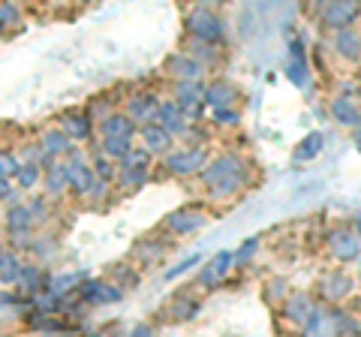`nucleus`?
<instances>
[{"mask_svg":"<svg viewBox=\"0 0 361 337\" xmlns=\"http://www.w3.org/2000/svg\"><path fill=\"white\" fill-rule=\"evenodd\" d=\"M66 163H70V190L75 196H90L94 193V187H97V172H94V160L90 157H85L82 151H70L66 154Z\"/></svg>","mask_w":361,"mask_h":337,"instance_id":"obj_4","label":"nucleus"},{"mask_svg":"<svg viewBox=\"0 0 361 337\" xmlns=\"http://www.w3.org/2000/svg\"><path fill=\"white\" fill-rule=\"evenodd\" d=\"M334 46H337V54L346 58V61L361 58V37H358L355 30L341 27V30H337V37H334Z\"/></svg>","mask_w":361,"mask_h":337,"instance_id":"obj_23","label":"nucleus"},{"mask_svg":"<svg viewBox=\"0 0 361 337\" xmlns=\"http://www.w3.org/2000/svg\"><path fill=\"white\" fill-rule=\"evenodd\" d=\"M18 168H21V154H16L13 148H0V172L16 181Z\"/></svg>","mask_w":361,"mask_h":337,"instance_id":"obj_35","label":"nucleus"},{"mask_svg":"<svg viewBox=\"0 0 361 337\" xmlns=\"http://www.w3.org/2000/svg\"><path fill=\"white\" fill-rule=\"evenodd\" d=\"M211 121L217 123V127H235V123L241 121V115H238V109L226 106V109H211Z\"/></svg>","mask_w":361,"mask_h":337,"instance_id":"obj_36","label":"nucleus"},{"mask_svg":"<svg viewBox=\"0 0 361 337\" xmlns=\"http://www.w3.org/2000/svg\"><path fill=\"white\" fill-rule=\"evenodd\" d=\"M313 307H316V305H313L307 295H289V298L283 301V307H280V317L301 329V325L307 322V317L313 313Z\"/></svg>","mask_w":361,"mask_h":337,"instance_id":"obj_20","label":"nucleus"},{"mask_svg":"<svg viewBox=\"0 0 361 337\" xmlns=\"http://www.w3.org/2000/svg\"><path fill=\"white\" fill-rule=\"evenodd\" d=\"M42 187L49 196H63L70 190V163L66 157H51L42 172Z\"/></svg>","mask_w":361,"mask_h":337,"instance_id":"obj_9","label":"nucleus"},{"mask_svg":"<svg viewBox=\"0 0 361 337\" xmlns=\"http://www.w3.org/2000/svg\"><path fill=\"white\" fill-rule=\"evenodd\" d=\"M157 123H163V127L172 133V136H184L187 133V115L184 109L178 106V99H160V109H157Z\"/></svg>","mask_w":361,"mask_h":337,"instance_id":"obj_16","label":"nucleus"},{"mask_svg":"<svg viewBox=\"0 0 361 337\" xmlns=\"http://www.w3.org/2000/svg\"><path fill=\"white\" fill-rule=\"evenodd\" d=\"M358 13H361V0H325L319 18H322V27L341 30L353 25Z\"/></svg>","mask_w":361,"mask_h":337,"instance_id":"obj_5","label":"nucleus"},{"mask_svg":"<svg viewBox=\"0 0 361 337\" xmlns=\"http://www.w3.org/2000/svg\"><path fill=\"white\" fill-rule=\"evenodd\" d=\"M0 202H18V190L13 187V178L0 172Z\"/></svg>","mask_w":361,"mask_h":337,"instance_id":"obj_42","label":"nucleus"},{"mask_svg":"<svg viewBox=\"0 0 361 337\" xmlns=\"http://www.w3.org/2000/svg\"><path fill=\"white\" fill-rule=\"evenodd\" d=\"M39 145H42V151L49 154V160L51 157H66L73 148H75V142L66 136V133L61 127H51V130H45L42 136H39Z\"/></svg>","mask_w":361,"mask_h":337,"instance_id":"obj_22","label":"nucleus"},{"mask_svg":"<svg viewBox=\"0 0 361 337\" xmlns=\"http://www.w3.org/2000/svg\"><path fill=\"white\" fill-rule=\"evenodd\" d=\"M18 21V9L9 4V0H0V30L9 27V25H16Z\"/></svg>","mask_w":361,"mask_h":337,"instance_id":"obj_40","label":"nucleus"},{"mask_svg":"<svg viewBox=\"0 0 361 337\" xmlns=\"http://www.w3.org/2000/svg\"><path fill=\"white\" fill-rule=\"evenodd\" d=\"M118 166H130V168H151V166H154V154H151L148 148H145V145H142V148H135V145H133L130 154L123 157V160H121Z\"/></svg>","mask_w":361,"mask_h":337,"instance_id":"obj_32","label":"nucleus"},{"mask_svg":"<svg viewBox=\"0 0 361 337\" xmlns=\"http://www.w3.org/2000/svg\"><path fill=\"white\" fill-rule=\"evenodd\" d=\"M115 277H118V286H133V289L139 286V274H135L130 265H118L115 268Z\"/></svg>","mask_w":361,"mask_h":337,"instance_id":"obj_39","label":"nucleus"},{"mask_svg":"<svg viewBox=\"0 0 361 337\" xmlns=\"http://www.w3.org/2000/svg\"><path fill=\"white\" fill-rule=\"evenodd\" d=\"M199 181L214 199L235 196L247 184V163L238 154H220L217 160H208V166L199 172Z\"/></svg>","mask_w":361,"mask_h":337,"instance_id":"obj_1","label":"nucleus"},{"mask_svg":"<svg viewBox=\"0 0 361 337\" xmlns=\"http://www.w3.org/2000/svg\"><path fill=\"white\" fill-rule=\"evenodd\" d=\"M325 244H329V253L334 256V259H341V262L355 259L358 250H361L358 235L349 232V229H331L329 238H325Z\"/></svg>","mask_w":361,"mask_h":337,"instance_id":"obj_14","label":"nucleus"},{"mask_svg":"<svg viewBox=\"0 0 361 337\" xmlns=\"http://www.w3.org/2000/svg\"><path fill=\"white\" fill-rule=\"evenodd\" d=\"M202 6H211V9H217V6H223V4H229V0H199Z\"/></svg>","mask_w":361,"mask_h":337,"instance_id":"obj_46","label":"nucleus"},{"mask_svg":"<svg viewBox=\"0 0 361 337\" xmlns=\"http://www.w3.org/2000/svg\"><path fill=\"white\" fill-rule=\"evenodd\" d=\"M78 4H90V0H78Z\"/></svg>","mask_w":361,"mask_h":337,"instance_id":"obj_47","label":"nucleus"},{"mask_svg":"<svg viewBox=\"0 0 361 337\" xmlns=\"http://www.w3.org/2000/svg\"><path fill=\"white\" fill-rule=\"evenodd\" d=\"M232 265H235V253H232V250L217 253L211 262H205V268H202L199 283H202V286H208V289H214L226 274H229V268H232Z\"/></svg>","mask_w":361,"mask_h":337,"instance_id":"obj_19","label":"nucleus"},{"mask_svg":"<svg viewBox=\"0 0 361 337\" xmlns=\"http://www.w3.org/2000/svg\"><path fill=\"white\" fill-rule=\"evenodd\" d=\"M42 172H45L42 163H37V160H21V168H18V175H16L18 190H37V184H42Z\"/></svg>","mask_w":361,"mask_h":337,"instance_id":"obj_25","label":"nucleus"},{"mask_svg":"<svg viewBox=\"0 0 361 337\" xmlns=\"http://www.w3.org/2000/svg\"><path fill=\"white\" fill-rule=\"evenodd\" d=\"M205 166H208V151L202 148V145H193V148H180V151H169L166 160H163L166 175H172V178L199 175Z\"/></svg>","mask_w":361,"mask_h":337,"instance_id":"obj_2","label":"nucleus"},{"mask_svg":"<svg viewBox=\"0 0 361 337\" xmlns=\"http://www.w3.org/2000/svg\"><path fill=\"white\" fill-rule=\"evenodd\" d=\"M319 151H322V133H310V136L298 145L295 160H298V163H301V160H313V157L319 154Z\"/></svg>","mask_w":361,"mask_h":337,"instance_id":"obj_34","label":"nucleus"},{"mask_svg":"<svg viewBox=\"0 0 361 337\" xmlns=\"http://www.w3.org/2000/svg\"><path fill=\"white\" fill-rule=\"evenodd\" d=\"M130 148H133V139H123V136H99L97 142V151H103L106 157H111L118 163L130 154Z\"/></svg>","mask_w":361,"mask_h":337,"instance_id":"obj_28","label":"nucleus"},{"mask_svg":"<svg viewBox=\"0 0 361 337\" xmlns=\"http://www.w3.org/2000/svg\"><path fill=\"white\" fill-rule=\"evenodd\" d=\"M21 268H25V262L18 259L16 250H0V280L4 283H18Z\"/></svg>","mask_w":361,"mask_h":337,"instance_id":"obj_29","label":"nucleus"},{"mask_svg":"<svg viewBox=\"0 0 361 337\" xmlns=\"http://www.w3.org/2000/svg\"><path fill=\"white\" fill-rule=\"evenodd\" d=\"M199 262V256H190V259H184L180 265H175V268H169V277H178V274H184V271H190Z\"/></svg>","mask_w":361,"mask_h":337,"instance_id":"obj_45","label":"nucleus"},{"mask_svg":"<svg viewBox=\"0 0 361 337\" xmlns=\"http://www.w3.org/2000/svg\"><path fill=\"white\" fill-rule=\"evenodd\" d=\"M99 136H123V139H135L139 136V123H135L127 111H109L99 121Z\"/></svg>","mask_w":361,"mask_h":337,"instance_id":"obj_17","label":"nucleus"},{"mask_svg":"<svg viewBox=\"0 0 361 337\" xmlns=\"http://www.w3.org/2000/svg\"><path fill=\"white\" fill-rule=\"evenodd\" d=\"M205 223H208L205 208H178L166 217V229L175 235H190V232H199Z\"/></svg>","mask_w":361,"mask_h":337,"instance_id":"obj_8","label":"nucleus"},{"mask_svg":"<svg viewBox=\"0 0 361 337\" xmlns=\"http://www.w3.org/2000/svg\"><path fill=\"white\" fill-rule=\"evenodd\" d=\"M353 289H355V280L343 271H329L319 277V295L325 301H343Z\"/></svg>","mask_w":361,"mask_h":337,"instance_id":"obj_15","label":"nucleus"},{"mask_svg":"<svg viewBox=\"0 0 361 337\" xmlns=\"http://www.w3.org/2000/svg\"><path fill=\"white\" fill-rule=\"evenodd\" d=\"M331 118L337 123H343V127H358L361 123V111L355 103H349V97H337L331 103Z\"/></svg>","mask_w":361,"mask_h":337,"instance_id":"obj_24","label":"nucleus"},{"mask_svg":"<svg viewBox=\"0 0 361 337\" xmlns=\"http://www.w3.org/2000/svg\"><path fill=\"white\" fill-rule=\"evenodd\" d=\"M118 160H111V157H106L103 151H97L94 154V172H97V178H103V181H115L118 178V166H115Z\"/></svg>","mask_w":361,"mask_h":337,"instance_id":"obj_33","label":"nucleus"},{"mask_svg":"<svg viewBox=\"0 0 361 337\" xmlns=\"http://www.w3.org/2000/svg\"><path fill=\"white\" fill-rule=\"evenodd\" d=\"M235 99H238V91H235V85L223 82V78L205 85V106H211V109H226V106H235Z\"/></svg>","mask_w":361,"mask_h":337,"instance_id":"obj_21","label":"nucleus"},{"mask_svg":"<svg viewBox=\"0 0 361 337\" xmlns=\"http://www.w3.org/2000/svg\"><path fill=\"white\" fill-rule=\"evenodd\" d=\"M331 325H334V331H361V325L355 319H349L343 310H331Z\"/></svg>","mask_w":361,"mask_h":337,"instance_id":"obj_37","label":"nucleus"},{"mask_svg":"<svg viewBox=\"0 0 361 337\" xmlns=\"http://www.w3.org/2000/svg\"><path fill=\"white\" fill-rule=\"evenodd\" d=\"M27 208H30V217H33V223H37V226L49 220V205H45V199H30Z\"/></svg>","mask_w":361,"mask_h":337,"instance_id":"obj_41","label":"nucleus"},{"mask_svg":"<svg viewBox=\"0 0 361 337\" xmlns=\"http://www.w3.org/2000/svg\"><path fill=\"white\" fill-rule=\"evenodd\" d=\"M166 310H169V319L172 322H187V319H193L199 313V301L193 295H178Z\"/></svg>","mask_w":361,"mask_h":337,"instance_id":"obj_27","label":"nucleus"},{"mask_svg":"<svg viewBox=\"0 0 361 337\" xmlns=\"http://www.w3.org/2000/svg\"><path fill=\"white\" fill-rule=\"evenodd\" d=\"M256 247H259V238H247L238 250H235V265H247V262H250V256L256 253Z\"/></svg>","mask_w":361,"mask_h":337,"instance_id":"obj_38","label":"nucleus"},{"mask_svg":"<svg viewBox=\"0 0 361 337\" xmlns=\"http://www.w3.org/2000/svg\"><path fill=\"white\" fill-rule=\"evenodd\" d=\"M283 295H286V280H271L265 298L268 301H277V298H283Z\"/></svg>","mask_w":361,"mask_h":337,"instance_id":"obj_43","label":"nucleus"},{"mask_svg":"<svg viewBox=\"0 0 361 337\" xmlns=\"http://www.w3.org/2000/svg\"><path fill=\"white\" fill-rule=\"evenodd\" d=\"M45 280H49V277H42V271H39L37 265H25V268H21V277H18L16 286L27 289V292H39V289H45Z\"/></svg>","mask_w":361,"mask_h":337,"instance_id":"obj_30","label":"nucleus"},{"mask_svg":"<svg viewBox=\"0 0 361 337\" xmlns=\"http://www.w3.org/2000/svg\"><path fill=\"white\" fill-rule=\"evenodd\" d=\"M187 33L199 42H211V46H217V42L223 39V21L220 16L214 13L211 6H196L187 13Z\"/></svg>","mask_w":361,"mask_h":337,"instance_id":"obj_3","label":"nucleus"},{"mask_svg":"<svg viewBox=\"0 0 361 337\" xmlns=\"http://www.w3.org/2000/svg\"><path fill=\"white\" fill-rule=\"evenodd\" d=\"M139 139H142V145H145V148H148L154 157L169 154V151H172V145H175V136L163 127V123H157V121L142 123V127H139Z\"/></svg>","mask_w":361,"mask_h":337,"instance_id":"obj_12","label":"nucleus"},{"mask_svg":"<svg viewBox=\"0 0 361 337\" xmlns=\"http://www.w3.org/2000/svg\"><path fill=\"white\" fill-rule=\"evenodd\" d=\"M157 109H160V97L151 94V91H135L130 99H127V106H123V111L139 123H148V121H157Z\"/></svg>","mask_w":361,"mask_h":337,"instance_id":"obj_13","label":"nucleus"},{"mask_svg":"<svg viewBox=\"0 0 361 337\" xmlns=\"http://www.w3.org/2000/svg\"><path fill=\"white\" fill-rule=\"evenodd\" d=\"M123 292L118 289V283H97V280H87V283L78 286V301L85 305H106V301H121Z\"/></svg>","mask_w":361,"mask_h":337,"instance_id":"obj_18","label":"nucleus"},{"mask_svg":"<svg viewBox=\"0 0 361 337\" xmlns=\"http://www.w3.org/2000/svg\"><path fill=\"white\" fill-rule=\"evenodd\" d=\"M133 256H135V259H139L142 265H154V262H157V259H160V256H163V247L157 244L154 238H145L142 244H135Z\"/></svg>","mask_w":361,"mask_h":337,"instance_id":"obj_31","label":"nucleus"},{"mask_svg":"<svg viewBox=\"0 0 361 337\" xmlns=\"http://www.w3.org/2000/svg\"><path fill=\"white\" fill-rule=\"evenodd\" d=\"M166 73L175 78V82H202L205 75V63H202L196 54H172L166 61Z\"/></svg>","mask_w":361,"mask_h":337,"instance_id":"obj_10","label":"nucleus"},{"mask_svg":"<svg viewBox=\"0 0 361 337\" xmlns=\"http://www.w3.org/2000/svg\"><path fill=\"white\" fill-rule=\"evenodd\" d=\"M37 226L30 217V208L27 202H9L6 208V232L18 247H27L30 244V229Z\"/></svg>","mask_w":361,"mask_h":337,"instance_id":"obj_7","label":"nucleus"},{"mask_svg":"<svg viewBox=\"0 0 361 337\" xmlns=\"http://www.w3.org/2000/svg\"><path fill=\"white\" fill-rule=\"evenodd\" d=\"M87 111H90V118H94V121H103L106 115H109V106H106V99H94V103H90L87 106Z\"/></svg>","mask_w":361,"mask_h":337,"instance_id":"obj_44","label":"nucleus"},{"mask_svg":"<svg viewBox=\"0 0 361 337\" xmlns=\"http://www.w3.org/2000/svg\"><path fill=\"white\" fill-rule=\"evenodd\" d=\"M58 127H61L73 142H87L90 136H94V118H90V111H87V109L63 111Z\"/></svg>","mask_w":361,"mask_h":337,"instance_id":"obj_11","label":"nucleus"},{"mask_svg":"<svg viewBox=\"0 0 361 337\" xmlns=\"http://www.w3.org/2000/svg\"><path fill=\"white\" fill-rule=\"evenodd\" d=\"M148 178H151V168H130V166H118V178H115V184L121 190H139L148 184Z\"/></svg>","mask_w":361,"mask_h":337,"instance_id":"obj_26","label":"nucleus"},{"mask_svg":"<svg viewBox=\"0 0 361 337\" xmlns=\"http://www.w3.org/2000/svg\"><path fill=\"white\" fill-rule=\"evenodd\" d=\"M0 283H4V280H0Z\"/></svg>","mask_w":361,"mask_h":337,"instance_id":"obj_48","label":"nucleus"},{"mask_svg":"<svg viewBox=\"0 0 361 337\" xmlns=\"http://www.w3.org/2000/svg\"><path fill=\"white\" fill-rule=\"evenodd\" d=\"M175 99L184 109L187 121H202L205 115V85L202 82H175Z\"/></svg>","mask_w":361,"mask_h":337,"instance_id":"obj_6","label":"nucleus"}]
</instances>
